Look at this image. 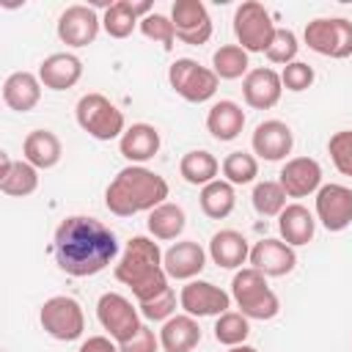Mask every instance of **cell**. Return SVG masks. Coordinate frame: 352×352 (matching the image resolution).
Here are the masks:
<instances>
[{
    "mask_svg": "<svg viewBox=\"0 0 352 352\" xmlns=\"http://www.w3.org/2000/svg\"><path fill=\"white\" fill-rule=\"evenodd\" d=\"M52 250L58 267L66 275L91 278L113 264V258L118 256V239L102 220L72 214L55 228Z\"/></svg>",
    "mask_w": 352,
    "mask_h": 352,
    "instance_id": "cell-1",
    "label": "cell"
},
{
    "mask_svg": "<svg viewBox=\"0 0 352 352\" xmlns=\"http://www.w3.org/2000/svg\"><path fill=\"white\" fill-rule=\"evenodd\" d=\"M170 22L176 38L190 47H201L212 38V16L201 0H176L170 6Z\"/></svg>",
    "mask_w": 352,
    "mask_h": 352,
    "instance_id": "cell-11",
    "label": "cell"
},
{
    "mask_svg": "<svg viewBox=\"0 0 352 352\" xmlns=\"http://www.w3.org/2000/svg\"><path fill=\"white\" fill-rule=\"evenodd\" d=\"M82 77V60L72 52H52L38 66V80L50 91H66Z\"/></svg>",
    "mask_w": 352,
    "mask_h": 352,
    "instance_id": "cell-20",
    "label": "cell"
},
{
    "mask_svg": "<svg viewBox=\"0 0 352 352\" xmlns=\"http://www.w3.org/2000/svg\"><path fill=\"white\" fill-rule=\"evenodd\" d=\"M308 50L324 58H349L352 55V22L344 16H319L311 19L302 30Z\"/></svg>",
    "mask_w": 352,
    "mask_h": 352,
    "instance_id": "cell-8",
    "label": "cell"
},
{
    "mask_svg": "<svg viewBox=\"0 0 352 352\" xmlns=\"http://www.w3.org/2000/svg\"><path fill=\"white\" fill-rule=\"evenodd\" d=\"M77 352H121V349L110 336H91V338H85L80 344Z\"/></svg>",
    "mask_w": 352,
    "mask_h": 352,
    "instance_id": "cell-43",
    "label": "cell"
},
{
    "mask_svg": "<svg viewBox=\"0 0 352 352\" xmlns=\"http://www.w3.org/2000/svg\"><path fill=\"white\" fill-rule=\"evenodd\" d=\"M278 231H280V239L286 245L300 248V245H308L314 239L316 220L302 204H286V209L278 214Z\"/></svg>",
    "mask_w": 352,
    "mask_h": 352,
    "instance_id": "cell-29",
    "label": "cell"
},
{
    "mask_svg": "<svg viewBox=\"0 0 352 352\" xmlns=\"http://www.w3.org/2000/svg\"><path fill=\"white\" fill-rule=\"evenodd\" d=\"M102 28V19L96 16V11L91 6H69L60 16H58V38L66 47H88L96 41Z\"/></svg>",
    "mask_w": 352,
    "mask_h": 352,
    "instance_id": "cell-14",
    "label": "cell"
},
{
    "mask_svg": "<svg viewBox=\"0 0 352 352\" xmlns=\"http://www.w3.org/2000/svg\"><path fill=\"white\" fill-rule=\"evenodd\" d=\"M198 341H201V327L190 314L170 316L160 330V346L165 352H192Z\"/></svg>",
    "mask_w": 352,
    "mask_h": 352,
    "instance_id": "cell-27",
    "label": "cell"
},
{
    "mask_svg": "<svg viewBox=\"0 0 352 352\" xmlns=\"http://www.w3.org/2000/svg\"><path fill=\"white\" fill-rule=\"evenodd\" d=\"M151 14V3L143 0V3H132V0H116L104 8V16H102V28L110 38H126L132 36V30L140 25L143 16Z\"/></svg>",
    "mask_w": 352,
    "mask_h": 352,
    "instance_id": "cell-21",
    "label": "cell"
},
{
    "mask_svg": "<svg viewBox=\"0 0 352 352\" xmlns=\"http://www.w3.org/2000/svg\"><path fill=\"white\" fill-rule=\"evenodd\" d=\"M118 151L124 160H129L132 165H143L148 162L157 151H160V132L151 124H132L126 126V132L118 138Z\"/></svg>",
    "mask_w": 352,
    "mask_h": 352,
    "instance_id": "cell-22",
    "label": "cell"
},
{
    "mask_svg": "<svg viewBox=\"0 0 352 352\" xmlns=\"http://www.w3.org/2000/svg\"><path fill=\"white\" fill-rule=\"evenodd\" d=\"M297 50H300L297 36H294L289 28H278V30H275V36H272V44L267 47V52H264V55H267L272 63L289 66V63H294V60H297Z\"/></svg>",
    "mask_w": 352,
    "mask_h": 352,
    "instance_id": "cell-38",
    "label": "cell"
},
{
    "mask_svg": "<svg viewBox=\"0 0 352 352\" xmlns=\"http://www.w3.org/2000/svg\"><path fill=\"white\" fill-rule=\"evenodd\" d=\"M250 60H248V52L239 47V44H223L220 50H214L212 55V72L220 77V80H239L245 77L250 69Z\"/></svg>",
    "mask_w": 352,
    "mask_h": 352,
    "instance_id": "cell-33",
    "label": "cell"
},
{
    "mask_svg": "<svg viewBox=\"0 0 352 352\" xmlns=\"http://www.w3.org/2000/svg\"><path fill=\"white\" fill-rule=\"evenodd\" d=\"M250 146H253V154L256 157H261L267 162H278V160H283L292 151L294 135H292L289 124H283L278 118H270V121H261L253 129Z\"/></svg>",
    "mask_w": 352,
    "mask_h": 352,
    "instance_id": "cell-17",
    "label": "cell"
},
{
    "mask_svg": "<svg viewBox=\"0 0 352 352\" xmlns=\"http://www.w3.org/2000/svg\"><path fill=\"white\" fill-rule=\"evenodd\" d=\"M217 170H220V162L214 154H209L206 148H192L182 157L179 162V173L187 184H195V187H206L209 182L217 179Z\"/></svg>",
    "mask_w": 352,
    "mask_h": 352,
    "instance_id": "cell-31",
    "label": "cell"
},
{
    "mask_svg": "<svg viewBox=\"0 0 352 352\" xmlns=\"http://www.w3.org/2000/svg\"><path fill=\"white\" fill-rule=\"evenodd\" d=\"M242 126H245V110L236 102H231V99L214 102L209 107V113H206V129L220 143L234 140L242 132Z\"/></svg>",
    "mask_w": 352,
    "mask_h": 352,
    "instance_id": "cell-28",
    "label": "cell"
},
{
    "mask_svg": "<svg viewBox=\"0 0 352 352\" xmlns=\"http://www.w3.org/2000/svg\"><path fill=\"white\" fill-rule=\"evenodd\" d=\"M38 187V168L28 160H11L6 151L0 154V190L14 198H25Z\"/></svg>",
    "mask_w": 352,
    "mask_h": 352,
    "instance_id": "cell-23",
    "label": "cell"
},
{
    "mask_svg": "<svg viewBox=\"0 0 352 352\" xmlns=\"http://www.w3.org/2000/svg\"><path fill=\"white\" fill-rule=\"evenodd\" d=\"M316 217L327 231H344L352 226V187L322 184L316 192Z\"/></svg>",
    "mask_w": 352,
    "mask_h": 352,
    "instance_id": "cell-13",
    "label": "cell"
},
{
    "mask_svg": "<svg viewBox=\"0 0 352 352\" xmlns=\"http://www.w3.org/2000/svg\"><path fill=\"white\" fill-rule=\"evenodd\" d=\"M250 336V319L242 316L239 311H226L214 322V338L226 346H239Z\"/></svg>",
    "mask_w": 352,
    "mask_h": 352,
    "instance_id": "cell-35",
    "label": "cell"
},
{
    "mask_svg": "<svg viewBox=\"0 0 352 352\" xmlns=\"http://www.w3.org/2000/svg\"><path fill=\"white\" fill-rule=\"evenodd\" d=\"M140 316L151 319V322H168L176 311V292L173 289H165L160 297L148 300V302H140Z\"/></svg>",
    "mask_w": 352,
    "mask_h": 352,
    "instance_id": "cell-40",
    "label": "cell"
},
{
    "mask_svg": "<svg viewBox=\"0 0 352 352\" xmlns=\"http://www.w3.org/2000/svg\"><path fill=\"white\" fill-rule=\"evenodd\" d=\"M187 226V214L179 204H160L157 209L148 212V220H146V228L154 239H176Z\"/></svg>",
    "mask_w": 352,
    "mask_h": 352,
    "instance_id": "cell-32",
    "label": "cell"
},
{
    "mask_svg": "<svg viewBox=\"0 0 352 352\" xmlns=\"http://www.w3.org/2000/svg\"><path fill=\"white\" fill-rule=\"evenodd\" d=\"M162 267L173 280H195L206 267V250L192 239H182L162 253Z\"/></svg>",
    "mask_w": 352,
    "mask_h": 352,
    "instance_id": "cell-19",
    "label": "cell"
},
{
    "mask_svg": "<svg viewBox=\"0 0 352 352\" xmlns=\"http://www.w3.org/2000/svg\"><path fill=\"white\" fill-rule=\"evenodd\" d=\"M77 124L82 132H88L96 140H116L126 132V121L124 113L104 96V94H82L77 107H74Z\"/></svg>",
    "mask_w": 352,
    "mask_h": 352,
    "instance_id": "cell-5",
    "label": "cell"
},
{
    "mask_svg": "<svg viewBox=\"0 0 352 352\" xmlns=\"http://www.w3.org/2000/svg\"><path fill=\"white\" fill-rule=\"evenodd\" d=\"M3 352H6V349H3Z\"/></svg>",
    "mask_w": 352,
    "mask_h": 352,
    "instance_id": "cell-45",
    "label": "cell"
},
{
    "mask_svg": "<svg viewBox=\"0 0 352 352\" xmlns=\"http://www.w3.org/2000/svg\"><path fill=\"white\" fill-rule=\"evenodd\" d=\"M231 300L236 302L239 314L248 316V319L267 322V319L278 316V311H280V300L270 289L267 275H261L253 267H245V270H239L234 275V280H231Z\"/></svg>",
    "mask_w": 352,
    "mask_h": 352,
    "instance_id": "cell-4",
    "label": "cell"
},
{
    "mask_svg": "<svg viewBox=\"0 0 352 352\" xmlns=\"http://www.w3.org/2000/svg\"><path fill=\"white\" fill-rule=\"evenodd\" d=\"M140 33L146 36V38H151V41H160L165 50H173V41H176V30H173V22H170V16H165V14H148V16H143L140 19Z\"/></svg>",
    "mask_w": 352,
    "mask_h": 352,
    "instance_id": "cell-37",
    "label": "cell"
},
{
    "mask_svg": "<svg viewBox=\"0 0 352 352\" xmlns=\"http://www.w3.org/2000/svg\"><path fill=\"white\" fill-rule=\"evenodd\" d=\"M220 170L228 184H250L258 176V160L248 151H231V154H226Z\"/></svg>",
    "mask_w": 352,
    "mask_h": 352,
    "instance_id": "cell-36",
    "label": "cell"
},
{
    "mask_svg": "<svg viewBox=\"0 0 352 352\" xmlns=\"http://www.w3.org/2000/svg\"><path fill=\"white\" fill-rule=\"evenodd\" d=\"M38 322H41L44 333L52 336L55 341H77L85 330L82 305L69 294L50 297L38 311Z\"/></svg>",
    "mask_w": 352,
    "mask_h": 352,
    "instance_id": "cell-9",
    "label": "cell"
},
{
    "mask_svg": "<svg viewBox=\"0 0 352 352\" xmlns=\"http://www.w3.org/2000/svg\"><path fill=\"white\" fill-rule=\"evenodd\" d=\"M116 280L129 286L138 305L160 297L168 286V272L162 267V250L148 236H132L116 264Z\"/></svg>",
    "mask_w": 352,
    "mask_h": 352,
    "instance_id": "cell-3",
    "label": "cell"
},
{
    "mask_svg": "<svg viewBox=\"0 0 352 352\" xmlns=\"http://www.w3.org/2000/svg\"><path fill=\"white\" fill-rule=\"evenodd\" d=\"M250 267L258 270L261 275L267 278H283L294 270L297 264V253L292 245H286L283 239H275V236H267V239H258L253 248H250Z\"/></svg>",
    "mask_w": 352,
    "mask_h": 352,
    "instance_id": "cell-15",
    "label": "cell"
},
{
    "mask_svg": "<svg viewBox=\"0 0 352 352\" xmlns=\"http://www.w3.org/2000/svg\"><path fill=\"white\" fill-rule=\"evenodd\" d=\"M327 151H330V160H333L336 170L344 173V176H352V129L333 132L330 140H327Z\"/></svg>",
    "mask_w": 352,
    "mask_h": 352,
    "instance_id": "cell-39",
    "label": "cell"
},
{
    "mask_svg": "<svg viewBox=\"0 0 352 352\" xmlns=\"http://www.w3.org/2000/svg\"><path fill=\"white\" fill-rule=\"evenodd\" d=\"M280 94H283V82L275 69H267V66L250 69L242 80V96L253 110L275 107L280 102Z\"/></svg>",
    "mask_w": 352,
    "mask_h": 352,
    "instance_id": "cell-18",
    "label": "cell"
},
{
    "mask_svg": "<svg viewBox=\"0 0 352 352\" xmlns=\"http://www.w3.org/2000/svg\"><path fill=\"white\" fill-rule=\"evenodd\" d=\"M275 22L270 16V11L256 3V0H245L236 6L234 11V36L239 41V47L250 55V52H267V47L272 44L275 36Z\"/></svg>",
    "mask_w": 352,
    "mask_h": 352,
    "instance_id": "cell-7",
    "label": "cell"
},
{
    "mask_svg": "<svg viewBox=\"0 0 352 352\" xmlns=\"http://www.w3.org/2000/svg\"><path fill=\"white\" fill-rule=\"evenodd\" d=\"M198 204H201V212L212 220H223L234 212L236 206V192H234V184H228L226 179H214L209 182L206 187H201V195H198Z\"/></svg>",
    "mask_w": 352,
    "mask_h": 352,
    "instance_id": "cell-30",
    "label": "cell"
},
{
    "mask_svg": "<svg viewBox=\"0 0 352 352\" xmlns=\"http://www.w3.org/2000/svg\"><path fill=\"white\" fill-rule=\"evenodd\" d=\"M278 184L289 198H305L322 187V165L314 157H292L278 173Z\"/></svg>",
    "mask_w": 352,
    "mask_h": 352,
    "instance_id": "cell-16",
    "label": "cell"
},
{
    "mask_svg": "<svg viewBox=\"0 0 352 352\" xmlns=\"http://www.w3.org/2000/svg\"><path fill=\"white\" fill-rule=\"evenodd\" d=\"M314 77H316L314 69H311L308 63H302V60H294V63L283 66V72H280L283 88H286V91H294V94L311 88V85H314Z\"/></svg>",
    "mask_w": 352,
    "mask_h": 352,
    "instance_id": "cell-41",
    "label": "cell"
},
{
    "mask_svg": "<svg viewBox=\"0 0 352 352\" xmlns=\"http://www.w3.org/2000/svg\"><path fill=\"white\" fill-rule=\"evenodd\" d=\"M228 352H258L256 346H248V344H239V346H231Z\"/></svg>",
    "mask_w": 352,
    "mask_h": 352,
    "instance_id": "cell-44",
    "label": "cell"
},
{
    "mask_svg": "<svg viewBox=\"0 0 352 352\" xmlns=\"http://www.w3.org/2000/svg\"><path fill=\"white\" fill-rule=\"evenodd\" d=\"M179 305L190 316H220L231 308V294L209 280H187L179 292Z\"/></svg>",
    "mask_w": 352,
    "mask_h": 352,
    "instance_id": "cell-12",
    "label": "cell"
},
{
    "mask_svg": "<svg viewBox=\"0 0 352 352\" xmlns=\"http://www.w3.org/2000/svg\"><path fill=\"white\" fill-rule=\"evenodd\" d=\"M96 316H99V324L107 330V336L116 341V344H124L129 341L138 330H140V311L132 305V300H126L124 294L118 292H104L96 302Z\"/></svg>",
    "mask_w": 352,
    "mask_h": 352,
    "instance_id": "cell-10",
    "label": "cell"
},
{
    "mask_svg": "<svg viewBox=\"0 0 352 352\" xmlns=\"http://www.w3.org/2000/svg\"><path fill=\"white\" fill-rule=\"evenodd\" d=\"M168 82L184 102L201 104V102H209L217 94L220 77L209 66H201L192 58H176L168 69Z\"/></svg>",
    "mask_w": 352,
    "mask_h": 352,
    "instance_id": "cell-6",
    "label": "cell"
},
{
    "mask_svg": "<svg viewBox=\"0 0 352 352\" xmlns=\"http://www.w3.org/2000/svg\"><path fill=\"white\" fill-rule=\"evenodd\" d=\"M170 187L168 182L148 170L146 165H126L121 168L104 190V206L116 217H132L138 212H151L165 204Z\"/></svg>",
    "mask_w": 352,
    "mask_h": 352,
    "instance_id": "cell-2",
    "label": "cell"
},
{
    "mask_svg": "<svg viewBox=\"0 0 352 352\" xmlns=\"http://www.w3.org/2000/svg\"><path fill=\"white\" fill-rule=\"evenodd\" d=\"M286 192H283V187L278 184V182H256V187H253V195H250V201H253V209L261 214V217H278L283 209H286Z\"/></svg>",
    "mask_w": 352,
    "mask_h": 352,
    "instance_id": "cell-34",
    "label": "cell"
},
{
    "mask_svg": "<svg viewBox=\"0 0 352 352\" xmlns=\"http://www.w3.org/2000/svg\"><path fill=\"white\" fill-rule=\"evenodd\" d=\"M41 99V80L33 72H14L3 82V102L16 113H30Z\"/></svg>",
    "mask_w": 352,
    "mask_h": 352,
    "instance_id": "cell-25",
    "label": "cell"
},
{
    "mask_svg": "<svg viewBox=\"0 0 352 352\" xmlns=\"http://www.w3.org/2000/svg\"><path fill=\"white\" fill-rule=\"evenodd\" d=\"M118 349L121 352H157L160 349V336L148 324H140V330L129 341L118 344Z\"/></svg>",
    "mask_w": 352,
    "mask_h": 352,
    "instance_id": "cell-42",
    "label": "cell"
},
{
    "mask_svg": "<svg viewBox=\"0 0 352 352\" xmlns=\"http://www.w3.org/2000/svg\"><path fill=\"white\" fill-rule=\"evenodd\" d=\"M60 154H63V146L58 140L55 132L50 129H33L28 132V138L22 140V157L38 168V170H50L60 162Z\"/></svg>",
    "mask_w": 352,
    "mask_h": 352,
    "instance_id": "cell-26",
    "label": "cell"
},
{
    "mask_svg": "<svg viewBox=\"0 0 352 352\" xmlns=\"http://www.w3.org/2000/svg\"><path fill=\"white\" fill-rule=\"evenodd\" d=\"M209 258L223 270H236L250 258V245L239 231L223 228L209 239Z\"/></svg>",
    "mask_w": 352,
    "mask_h": 352,
    "instance_id": "cell-24",
    "label": "cell"
}]
</instances>
